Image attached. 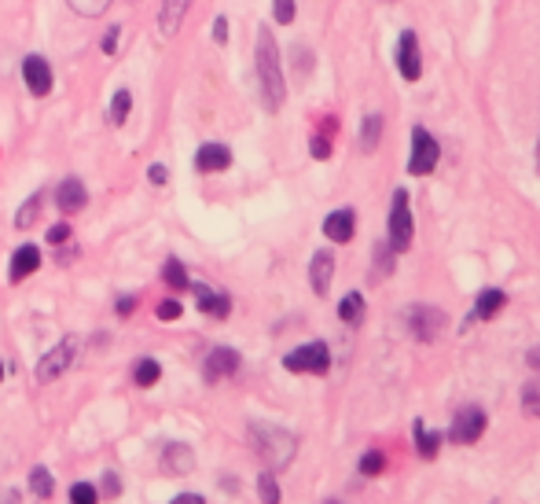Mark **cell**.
Here are the masks:
<instances>
[{
  "mask_svg": "<svg viewBox=\"0 0 540 504\" xmlns=\"http://www.w3.org/2000/svg\"><path fill=\"white\" fill-rule=\"evenodd\" d=\"M254 63H258V81H261V100H265V111L276 115L287 100V81H283V59L276 37L269 34V26L258 30V52H254Z\"/></svg>",
  "mask_w": 540,
  "mask_h": 504,
  "instance_id": "1",
  "label": "cell"
},
{
  "mask_svg": "<svg viewBox=\"0 0 540 504\" xmlns=\"http://www.w3.org/2000/svg\"><path fill=\"white\" fill-rule=\"evenodd\" d=\"M250 446L265 460L269 471H283L291 468L294 453H298V438L287 431V427L276 424H250Z\"/></svg>",
  "mask_w": 540,
  "mask_h": 504,
  "instance_id": "2",
  "label": "cell"
},
{
  "mask_svg": "<svg viewBox=\"0 0 540 504\" xmlns=\"http://www.w3.org/2000/svg\"><path fill=\"white\" fill-rule=\"evenodd\" d=\"M412 236H416V221H412V199H408L405 188L394 192V207H390V251L405 254L412 247Z\"/></svg>",
  "mask_w": 540,
  "mask_h": 504,
  "instance_id": "3",
  "label": "cell"
},
{
  "mask_svg": "<svg viewBox=\"0 0 540 504\" xmlns=\"http://www.w3.org/2000/svg\"><path fill=\"white\" fill-rule=\"evenodd\" d=\"M283 368H287V372H298V376H327L331 350H327V343H305L283 357Z\"/></svg>",
  "mask_w": 540,
  "mask_h": 504,
  "instance_id": "4",
  "label": "cell"
},
{
  "mask_svg": "<svg viewBox=\"0 0 540 504\" xmlns=\"http://www.w3.org/2000/svg\"><path fill=\"white\" fill-rule=\"evenodd\" d=\"M78 346H81L78 335H67L63 343L52 346V350H48V354L37 361V383H56V379L63 376L70 365H74V357H78Z\"/></svg>",
  "mask_w": 540,
  "mask_h": 504,
  "instance_id": "5",
  "label": "cell"
},
{
  "mask_svg": "<svg viewBox=\"0 0 540 504\" xmlns=\"http://www.w3.org/2000/svg\"><path fill=\"white\" fill-rule=\"evenodd\" d=\"M405 324H408V332L416 335L419 343H434V339H441V332H445L449 317H445V310H438V306H408Z\"/></svg>",
  "mask_w": 540,
  "mask_h": 504,
  "instance_id": "6",
  "label": "cell"
},
{
  "mask_svg": "<svg viewBox=\"0 0 540 504\" xmlns=\"http://www.w3.org/2000/svg\"><path fill=\"white\" fill-rule=\"evenodd\" d=\"M438 159H441V144H438V140L430 137L423 126L412 129V155H408V173H412V177H427V173L438 170Z\"/></svg>",
  "mask_w": 540,
  "mask_h": 504,
  "instance_id": "7",
  "label": "cell"
},
{
  "mask_svg": "<svg viewBox=\"0 0 540 504\" xmlns=\"http://www.w3.org/2000/svg\"><path fill=\"white\" fill-rule=\"evenodd\" d=\"M485 413L478 409V405H467V409H460V413L452 416V427H449V442H456V446H474L478 438L485 435Z\"/></svg>",
  "mask_w": 540,
  "mask_h": 504,
  "instance_id": "8",
  "label": "cell"
},
{
  "mask_svg": "<svg viewBox=\"0 0 540 504\" xmlns=\"http://www.w3.org/2000/svg\"><path fill=\"white\" fill-rule=\"evenodd\" d=\"M394 63H397V70H401V78L405 81H419V74H423V52H419L416 30H405V34L397 37Z\"/></svg>",
  "mask_w": 540,
  "mask_h": 504,
  "instance_id": "9",
  "label": "cell"
},
{
  "mask_svg": "<svg viewBox=\"0 0 540 504\" xmlns=\"http://www.w3.org/2000/svg\"><path fill=\"white\" fill-rule=\"evenodd\" d=\"M23 85L30 96H48L52 92V85H56V78H52V67H48L45 56H37V52H30V56L23 59Z\"/></svg>",
  "mask_w": 540,
  "mask_h": 504,
  "instance_id": "10",
  "label": "cell"
},
{
  "mask_svg": "<svg viewBox=\"0 0 540 504\" xmlns=\"http://www.w3.org/2000/svg\"><path fill=\"white\" fill-rule=\"evenodd\" d=\"M239 365H243V361H239V354L232 346H214L203 361V376H206V383H221V379L236 376Z\"/></svg>",
  "mask_w": 540,
  "mask_h": 504,
  "instance_id": "11",
  "label": "cell"
},
{
  "mask_svg": "<svg viewBox=\"0 0 540 504\" xmlns=\"http://www.w3.org/2000/svg\"><path fill=\"white\" fill-rule=\"evenodd\" d=\"M162 475H169V479H180V475H192L195 471V449L184 446V442H166L162 446Z\"/></svg>",
  "mask_w": 540,
  "mask_h": 504,
  "instance_id": "12",
  "label": "cell"
},
{
  "mask_svg": "<svg viewBox=\"0 0 540 504\" xmlns=\"http://www.w3.org/2000/svg\"><path fill=\"white\" fill-rule=\"evenodd\" d=\"M195 298H199V310L206 313V317H214V321H225L228 313H232V298L225 295V291H217V287L210 284H192Z\"/></svg>",
  "mask_w": 540,
  "mask_h": 504,
  "instance_id": "13",
  "label": "cell"
},
{
  "mask_svg": "<svg viewBox=\"0 0 540 504\" xmlns=\"http://www.w3.org/2000/svg\"><path fill=\"white\" fill-rule=\"evenodd\" d=\"M37 269H41V247H37V243H23V247L12 254L8 280H12V284H23L26 276H34Z\"/></svg>",
  "mask_w": 540,
  "mask_h": 504,
  "instance_id": "14",
  "label": "cell"
},
{
  "mask_svg": "<svg viewBox=\"0 0 540 504\" xmlns=\"http://www.w3.org/2000/svg\"><path fill=\"white\" fill-rule=\"evenodd\" d=\"M331 280H335V254L316 251L313 262H309V287H313V295L324 298L331 291Z\"/></svg>",
  "mask_w": 540,
  "mask_h": 504,
  "instance_id": "15",
  "label": "cell"
},
{
  "mask_svg": "<svg viewBox=\"0 0 540 504\" xmlns=\"http://www.w3.org/2000/svg\"><path fill=\"white\" fill-rule=\"evenodd\" d=\"M353 232H357V210L342 207V210H331L324 218V236L331 243H349Z\"/></svg>",
  "mask_w": 540,
  "mask_h": 504,
  "instance_id": "16",
  "label": "cell"
},
{
  "mask_svg": "<svg viewBox=\"0 0 540 504\" xmlns=\"http://www.w3.org/2000/svg\"><path fill=\"white\" fill-rule=\"evenodd\" d=\"M228 166H232V148L217 144V140H210V144L195 151V170L199 173H225Z\"/></svg>",
  "mask_w": 540,
  "mask_h": 504,
  "instance_id": "17",
  "label": "cell"
},
{
  "mask_svg": "<svg viewBox=\"0 0 540 504\" xmlns=\"http://www.w3.org/2000/svg\"><path fill=\"white\" fill-rule=\"evenodd\" d=\"M56 203L63 214H81V210L89 207V192H85V184L78 177H63L56 188Z\"/></svg>",
  "mask_w": 540,
  "mask_h": 504,
  "instance_id": "18",
  "label": "cell"
},
{
  "mask_svg": "<svg viewBox=\"0 0 540 504\" xmlns=\"http://www.w3.org/2000/svg\"><path fill=\"white\" fill-rule=\"evenodd\" d=\"M195 0H162V8H158V34L162 37H173L180 30V23L188 19Z\"/></svg>",
  "mask_w": 540,
  "mask_h": 504,
  "instance_id": "19",
  "label": "cell"
},
{
  "mask_svg": "<svg viewBox=\"0 0 540 504\" xmlns=\"http://www.w3.org/2000/svg\"><path fill=\"white\" fill-rule=\"evenodd\" d=\"M504 306H507L504 291H500V287H485L482 295L474 298V313H471V317H474V321H493V317L504 310Z\"/></svg>",
  "mask_w": 540,
  "mask_h": 504,
  "instance_id": "20",
  "label": "cell"
},
{
  "mask_svg": "<svg viewBox=\"0 0 540 504\" xmlns=\"http://www.w3.org/2000/svg\"><path fill=\"white\" fill-rule=\"evenodd\" d=\"M412 435H416V453H419V457H423V460L438 457V449H441V435H438V431H430L423 420H416V424H412Z\"/></svg>",
  "mask_w": 540,
  "mask_h": 504,
  "instance_id": "21",
  "label": "cell"
},
{
  "mask_svg": "<svg viewBox=\"0 0 540 504\" xmlns=\"http://www.w3.org/2000/svg\"><path fill=\"white\" fill-rule=\"evenodd\" d=\"M162 284H166L169 291H188V287H192L188 269H184L180 258H166V265H162Z\"/></svg>",
  "mask_w": 540,
  "mask_h": 504,
  "instance_id": "22",
  "label": "cell"
},
{
  "mask_svg": "<svg viewBox=\"0 0 540 504\" xmlns=\"http://www.w3.org/2000/svg\"><path fill=\"white\" fill-rule=\"evenodd\" d=\"M158 379H162V365H158L155 357H140L133 365V383L140 390H147V387H155Z\"/></svg>",
  "mask_w": 540,
  "mask_h": 504,
  "instance_id": "23",
  "label": "cell"
},
{
  "mask_svg": "<svg viewBox=\"0 0 540 504\" xmlns=\"http://www.w3.org/2000/svg\"><path fill=\"white\" fill-rule=\"evenodd\" d=\"M338 321L353 324V328L364 321V295H360V291H349V295L338 302Z\"/></svg>",
  "mask_w": 540,
  "mask_h": 504,
  "instance_id": "24",
  "label": "cell"
},
{
  "mask_svg": "<svg viewBox=\"0 0 540 504\" xmlns=\"http://www.w3.org/2000/svg\"><path fill=\"white\" fill-rule=\"evenodd\" d=\"M383 140V115H364L360 122V151H375Z\"/></svg>",
  "mask_w": 540,
  "mask_h": 504,
  "instance_id": "25",
  "label": "cell"
},
{
  "mask_svg": "<svg viewBox=\"0 0 540 504\" xmlns=\"http://www.w3.org/2000/svg\"><path fill=\"white\" fill-rule=\"evenodd\" d=\"M30 490H34V497H41V501H48V497L56 493V479H52V471H48L45 464H34V468H30Z\"/></svg>",
  "mask_w": 540,
  "mask_h": 504,
  "instance_id": "26",
  "label": "cell"
},
{
  "mask_svg": "<svg viewBox=\"0 0 540 504\" xmlns=\"http://www.w3.org/2000/svg\"><path fill=\"white\" fill-rule=\"evenodd\" d=\"M41 207H45V195L41 192H34L30 195V199H26L23 207H19V214H15V229H30V225H34L37 218H41Z\"/></svg>",
  "mask_w": 540,
  "mask_h": 504,
  "instance_id": "27",
  "label": "cell"
},
{
  "mask_svg": "<svg viewBox=\"0 0 540 504\" xmlns=\"http://www.w3.org/2000/svg\"><path fill=\"white\" fill-rule=\"evenodd\" d=\"M133 115V92L129 89H118L111 96V126H125Z\"/></svg>",
  "mask_w": 540,
  "mask_h": 504,
  "instance_id": "28",
  "label": "cell"
},
{
  "mask_svg": "<svg viewBox=\"0 0 540 504\" xmlns=\"http://www.w3.org/2000/svg\"><path fill=\"white\" fill-rule=\"evenodd\" d=\"M67 4H70V12L81 15V19H100L114 0H67Z\"/></svg>",
  "mask_w": 540,
  "mask_h": 504,
  "instance_id": "29",
  "label": "cell"
},
{
  "mask_svg": "<svg viewBox=\"0 0 540 504\" xmlns=\"http://www.w3.org/2000/svg\"><path fill=\"white\" fill-rule=\"evenodd\" d=\"M258 497H261V504H280L283 501L280 482H276V475H272V471H261V475H258Z\"/></svg>",
  "mask_w": 540,
  "mask_h": 504,
  "instance_id": "30",
  "label": "cell"
},
{
  "mask_svg": "<svg viewBox=\"0 0 540 504\" xmlns=\"http://www.w3.org/2000/svg\"><path fill=\"white\" fill-rule=\"evenodd\" d=\"M522 413L540 420V379H529L526 387H522Z\"/></svg>",
  "mask_w": 540,
  "mask_h": 504,
  "instance_id": "31",
  "label": "cell"
},
{
  "mask_svg": "<svg viewBox=\"0 0 540 504\" xmlns=\"http://www.w3.org/2000/svg\"><path fill=\"white\" fill-rule=\"evenodd\" d=\"M383 471H386L383 449H368V453L360 457V475H368V479H372V475H383Z\"/></svg>",
  "mask_w": 540,
  "mask_h": 504,
  "instance_id": "32",
  "label": "cell"
},
{
  "mask_svg": "<svg viewBox=\"0 0 540 504\" xmlns=\"http://www.w3.org/2000/svg\"><path fill=\"white\" fill-rule=\"evenodd\" d=\"M70 504H100V490L92 482H74L70 486Z\"/></svg>",
  "mask_w": 540,
  "mask_h": 504,
  "instance_id": "33",
  "label": "cell"
},
{
  "mask_svg": "<svg viewBox=\"0 0 540 504\" xmlns=\"http://www.w3.org/2000/svg\"><path fill=\"white\" fill-rule=\"evenodd\" d=\"M155 317L162 324H173V321H180V317H184V306H180L177 298H162V302L155 306Z\"/></svg>",
  "mask_w": 540,
  "mask_h": 504,
  "instance_id": "34",
  "label": "cell"
},
{
  "mask_svg": "<svg viewBox=\"0 0 540 504\" xmlns=\"http://www.w3.org/2000/svg\"><path fill=\"white\" fill-rule=\"evenodd\" d=\"M394 258H397V254L390 251V243H379V247H375V273L390 276V269H394Z\"/></svg>",
  "mask_w": 540,
  "mask_h": 504,
  "instance_id": "35",
  "label": "cell"
},
{
  "mask_svg": "<svg viewBox=\"0 0 540 504\" xmlns=\"http://www.w3.org/2000/svg\"><path fill=\"white\" fill-rule=\"evenodd\" d=\"M294 12H298V8H294V0H272V19H276V23H294Z\"/></svg>",
  "mask_w": 540,
  "mask_h": 504,
  "instance_id": "36",
  "label": "cell"
},
{
  "mask_svg": "<svg viewBox=\"0 0 540 504\" xmlns=\"http://www.w3.org/2000/svg\"><path fill=\"white\" fill-rule=\"evenodd\" d=\"M309 155H313V159H331V137H327V133H316L313 140H309Z\"/></svg>",
  "mask_w": 540,
  "mask_h": 504,
  "instance_id": "37",
  "label": "cell"
},
{
  "mask_svg": "<svg viewBox=\"0 0 540 504\" xmlns=\"http://www.w3.org/2000/svg\"><path fill=\"white\" fill-rule=\"evenodd\" d=\"M100 486H103V497H122V479H118V471H103V479H100Z\"/></svg>",
  "mask_w": 540,
  "mask_h": 504,
  "instance_id": "38",
  "label": "cell"
},
{
  "mask_svg": "<svg viewBox=\"0 0 540 504\" xmlns=\"http://www.w3.org/2000/svg\"><path fill=\"white\" fill-rule=\"evenodd\" d=\"M70 236H74V229H70L67 221H59V225H52V229H48V243H52V247H63V243H70Z\"/></svg>",
  "mask_w": 540,
  "mask_h": 504,
  "instance_id": "39",
  "label": "cell"
},
{
  "mask_svg": "<svg viewBox=\"0 0 540 504\" xmlns=\"http://www.w3.org/2000/svg\"><path fill=\"white\" fill-rule=\"evenodd\" d=\"M114 313H118V317H133V313H136V295L118 298V302H114Z\"/></svg>",
  "mask_w": 540,
  "mask_h": 504,
  "instance_id": "40",
  "label": "cell"
},
{
  "mask_svg": "<svg viewBox=\"0 0 540 504\" xmlns=\"http://www.w3.org/2000/svg\"><path fill=\"white\" fill-rule=\"evenodd\" d=\"M147 181L162 188V184L169 181V170H166V166H162V162H155V166H147Z\"/></svg>",
  "mask_w": 540,
  "mask_h": 504,
  "instance_id": "41",
  "label": "cell"
},
{
  "mask_svg": "<svg viewBox=\"0 0 540 504\" xmlns=\"http://www.w3.org/2000/svg\"><path fill=\"white\" fill-rule=\"evenodd\" d=\"M118 37H122V26H111L107 34H103V52L114 56V48H118Z\"/></svg>",
  "mask_w": 540,
  "mask_h": 504,
  "instance_id": "42",
  "label": "cell"
},
{
  "mask_svg": "<svg viewBox=\"0 0 540 504\" xmlns=\"http://www.w3.org/2000/svg\"><path fill=\"white\" fill-rule=\"evenodd\" d=\"M214 41H217V45H225V41H228V19H225V15H217V19H214Z\"/></svg>",
  "mask_w": 540,
  "mask_h": 504,
  "instance_id": "43",
  "label": "cell"
},
{
  "mask_svg": "<svg viewBox=\"0 0 540 504\" xmlns=\"http://www.w3.org/2000/svg\"><path fill=\"white\" fill-rule=\"evenodd\" d=\"M169 504H206V497L203 493H177Z\"/></svg>",
  "mask_w": 540,
  "mask_h": 504,
  "instance_id": "44",
  "label": "cell"
},
{
  "mask_svg": "<svg viewBox=\"0 0 540 504\" xmlns=\"http://www.w3.org/2000/svg\"><path fill=\"white\" fill-rule=\"evenodd\" d=\"M19 501H23V497L15 490H0V504H19Z\"/></svg>",
  "mask_w": 540,
  "mask_h": 504,
  "instance_id": "45",
  "label": "cell"
},
{
  "mask_svg": "<svg viewBox=\"0 0 540 504\" xmlns=\"http://www.w3.org/2000/svg\"><path fill=\"white\" fill-rule=\"evenodd\" d=\"M526 361H529V368H537V372H540V346H533V350H529Z\"/></svg>",
  "mask_w": 540,
  "mask_h": 504,
  "instance_id": "46",
  "label": "cell"
},
{
  "mask_svg": "<svg viewBox=\"0 0 540 504\" xmlns=\"http://www.w3.org/2000/svg\"><path fill=\"white\" fill-rule=\"evenodd\" d=\"M4 372H8V368H4V361H0V383H4Z\"/></svg>",
  "mask_w": 540,
  "mask_h": 504,
  "instance_id": "47",
  "label": "cell"
},
{
  "mask_svg": "<svg viewBox=\"0 0 540 504\" xmlns=\"http://www.w3.org/2000/svg\"><path fill=\"white\" fill-rule=\"evenodd\" d=\"M537 173H540V144H537Z\"/></svg>",
  "mask_w": 540,
  "mask_h": 504,
  "instance_id": "48",
  "label": "cell"
},
{
  "mask_svg": "<svg viewBox=\"0 0 540 504\" xmlns=\"http://www.w3.org/2000/svg\"><path fill=\"white\" fill-rule=\"evenodd\" d=\"M327 504H338V501H327Z\"/></svg>",
  "mask_w": 540,
  "mask_h": 504,
  "instance_id": "49",
  "label": "cell"
}]
</instances>
